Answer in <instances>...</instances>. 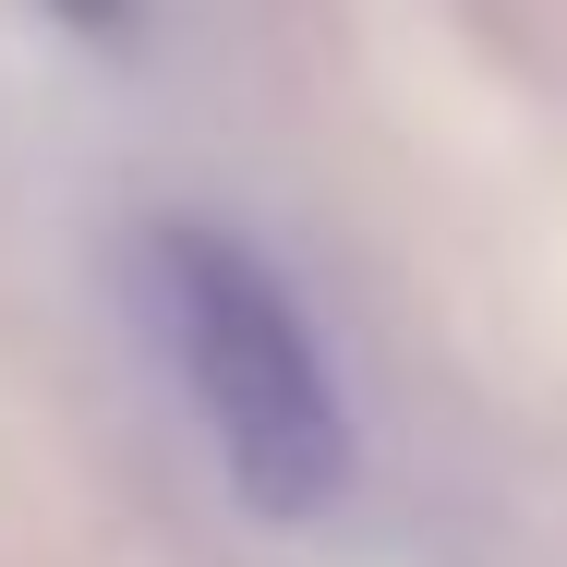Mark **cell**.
<instances>
[{"label":"cell","mask_w":567,"mask_h":567,"mask_svg":"<svg viewBox=\"0 0 567 567\" xmlns=\"http://www.w3.org/2000/svg\"><path fill=\"white\" fill-rule=\"evenodd\" d=\"M145 302L157 339L182 362V399L218 447L229 495L278 532L327 519L350 495V399L327 374V339L302 315V290L218 218H157L145 229Z\"/></svg>","instance_id":"1"},{"label":"cell","mask_w":567,"mask_h":567,"mask_svg":"<svg viewBox=\"0 0 567 567\" xmlns=\"http://www.w3.org/2000/svg\"><path fill=\"white\" fill-rule=\"evenodd\" d=\"M24 12H49V24L85 37V49H133V37L157 24V0H24Z\"/></svg>","instance_id":"2"}]
</instances>
